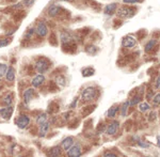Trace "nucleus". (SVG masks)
<instances>
[{
  "label": "nucleus",
  "mask_w": 160,
  "mask_h": 157,
  "mask_svg": "<svg viewBox=\"0 0 160 157\" xmlns=\"http://www.w3.org/2000/svg\"><path fill=\"white\" fill-rule=\"evenodd\" d=\"M49 127H50V123L48 122V121L44 123V124L40 125V129H38V137L40 138L45 137V136L48 134V132H49Z\"/></svg>",
  "instance_id": "obj_13"
},
{
  "label": "nucleus",
  "mask_w": 160,
  "mask_h": 157,
  "mask_svg": "<svg viewBox=\"0 0 160 157\" xmlns=\"http://www.w3.org/2000/svg\"><path fill=\"white\" fill-rule=\"evenodd\" d=\"M34 32H35V29H34V28H30V29L27 31V33L25 34V38H31L33 37V34H34Z\"/></svg>",
  "instance_id": "obj_28"
},
{
  "label": "nucleus",
  "mask_w": 160,
  "mask_h": 157,
  "mask_svg": "<svg viewBox=\"0 0 160 157\" xmlns=\"http://www.w3.org/2000/svg\"><path fill=\"white\" fill-rule=\"evenodd\" d=\"M61 11V8L59 6H57V4H51V6L48 8V15H49L50 17H56L57 15L60 13Z\"/></svg>",
  "instance_id": "obj_16"
},
{
  "label": "nucleus",
  "mask_w": 160,
  "mask_h": 157,
  "mask_svg": "<svg viewBox=\"0 0 160 157\" xmlns=\"http://www.w3.org/2000/svg\"><path fill=\"white\" fill-rule=\"evenodd\" d=\"M12 103H13L12 94H7L6 96H3V99H2V104H3L6 107L12 106Z\"/></svg>",
  "instance_id": "obj_21"
},
{
  "label": "nucleus",
  "mask_w": 160,
  "mask_h": 157,
  "mask_svg": "<svg viewBox=\"0 0 160 157\" xmlns=\"http://www.w3.org/2000/svg\"><path fill=\"white\" fill-rule=\"evenodd\" d=\"M125 3H136V2H140L141 0H123Z\"/></svg>",
  "instance_id": "obj_35"
},
{
  "label": "nucleus",
  "mask_w": 160,
  "mask_h": 157,
  "mask_svg": "<svg viewBox=\"0 0 160 157\" xmlns=\"http://www.w3.org/2000/svg\"><path fill=\"white\" fill-rule=\"evenodd\" d=\"M34 1H35V0H24V6L29 8V7H31V6H33Z\"/></svg>",
  "instance_id": "obj_32"
},
{
  "label": "nucleus",
  "mask_w": 160,
  "mask_h": 157,
  "mask_svg": "<svg viewBox=\"0 0 160 157\" xmlns=\"http://www.w3.org/2000/svg\"><path fill=\"white\" fill-rule=\"evenodd\" d=\"M12 112H13V107L12 106L2 108V109H0V117L4 120H9L12 115Z\"/></svg>",
  "instance_id": "obj_14"
},
{
  "label": "nucleus",
  "mask_w": 160,
  "mask_h": 157,
  "mask_svg": "<svg viewBox=\"0 0 160 157\" xmlns=\"http://www.w3.org/2000/svg\"><path fill=\"white\" fill-rule=\"evenodd\" d=\"M7 71H8V66L6 64H0V78L6 75Z\"/></svg>",
  "instance_id": "obj_26"
},
{
  "label": "nucleus",
  "mask_w": 160,
  "mask_h": 157,
  "mask_svg": "<svg viewBox=\"0 0 160 157\" xmlns=\"http://www.w3.org/2000/svg\"><path fill=\"white\" fill-rule=\"evenodd\" d=\"M45 122H47V114L45 112H41L37 115V123L38 125H42Z\"/></svg>",
  "instance_id": "obj_20"
},
{
  "label": "nucleus",
  "mask_w": 160,
  "mask_h": 157,
  "mask_svg": "<svg viewBox=\"0 0 160 157\" xmlns=\"http://www.w3.org/2000/svg\"><path fill=\"white\" fill-rule=\"evenodd\" d=\"M139 109H140V111L142 112H145L149 109V105L148 103H141V104L139 105Z\"/></svg>",
  "instance_id": "obj_25"
},
{
  "label": "nucleus",
  "mask_w": 160,
  "mask_h": 157,
  "mask_svg": "<svg viewBox=\"0 0 160 157\" xmlns=\"http://www.w3.org/2000/svg\"><path fill=\"white\" fill-rule=\"evenodd\" d=\"M73 145H74V139L72 138V137L65 138L63 141H62V143H61V148L63 149V150H65V151L69 150V149H71Z\"/></svg>",
  "instance_id": "obj_15"
},
{
  "label": "nucleus",
  "mask_w": 160,
  "mask_h": 157,
  "mask_svg": "<svg viewBox=\"0 0 160 157\" xmlns=\"http://www.w3.org/2000/svg\"><path fill=\"white\" fill-rule=\"evenodd\" d=\"M9 43H10L9 38H2V40H0V48L6 47L7 45H9Z\"/></svg>",
  "instance_id": "obj_30"
},
{
  "label": "nucleus",
  "mask_w": 160,
  "mask_h": 157,
  "mask_svg": "<svg viewBox=\"0 0 160 157\" xmlns=\"http://www.w3.org/2000/svg\"><path fill=\"white\" fill-rule=\"evenodd\" d=\"M117 3H110V4H108V6H106L105 8V10H104V13L106 15H111L113 12L117 10Z\"/></svg>",
  "instance_id": "obj_19"
},
{
  "label": "nucleus",
  "mask_w": 160,
  "mask_h": 157,
  "mask_svg": "<svg viewBox=\"0 0 160 157\" xmlns=\"http://www.w3.org/2000/svg\"><path fill=\"white\" fill-rule=\"evenodd\" d=\"M44 81H45V76L42 75V74H38V75L34 76L32 78L31 84H32L33 88H38V87H41L44 84Z\"/></svg>",
  "instance_id": "obj_11"
},
{
  "label": "nucleus",
  "mask_w": 160,
  "mask_h": 157,
  "mask_svg": "<svg viewBox=\"0 0 160 157\" xmlns=\"http://www.w3.org/2000/svg\"><path fill=\"white\" fill-rule=\"evenodd\" d=\"M35 33H37V35L38 38H44L47 35L48 28H47V25H46L45 22L40 20V22L38 23L37 27H35Z\"/></svg>",
  "instance_id": "obj_4"
},
{
  "label": "nucleus",
  "mask_w": 160,
  "mask_h": 157,
  "mask_svg": "<svg viewBox=\"0 0 160 157\" xmlns=\"http://www.w3.org/2000/svg\"><path fill=\"white\" fill-rule=\"evenodd\" d=\"M77 102H78V99H74V102L72 103L71 108H75V107H76V103H77Z\"/></svg>",
  "instance_id": "obj_37"
},
{
  "label": "nucleus",
  "mask_w": 160,
  "mask_h": 157,
  "mask_svg": "<svg viewBox=\"0 0 160 157\" xmlns=\"http://www.w3.org/2000/svg\"><path fill=\"white\" fill-rule=\"evenodd\" d=\"M34 96H35L34 89H33V88H29V89L26 90V91L24 92V95H22L25 104H29V103L32 101L33 99H34Z\"/></svg>",
  "instance_id": "obj_9"
},
{
  "label": "nucleus",
  "mask_w": 160,
  "mask_h": 157,
  "mask_svg": "<svg viewBox=\"0 0 160 157\" xmlns=\"http://www.w3.org/2000/svg\"><path fill=\"white\" fill-rule=\"evenodd\" d=\"M55 82L56 84L59 87V88H63L64 86L66 84V80H65V77L62 76V75H58L55 78Z\"/></svg>",
  "instance_id": "obj_17"
},
{
  "label": "nucleus",
  "mask_w": 160,
  "mask_h": 157,
  "mask_svg": "<svg viewBox=\"0 0 160 157\" xmlns=\"http://www.w3.org/2000/svg\"><path fill=\"white\" fill-rule=\"evenodd\" d=\"M94 75V69L91 68H84L83 71H82V76L84 77H90Z\"/></svg>",
  "instance_id": "obj_24"
},
{
  "label": "nucleus",
  "mask_w": 160,
  "mask_h": 157,
  "mask_svg": "<svg viewBox=\"0 0 160 157\" xmlns=\"http://www.w3.org/2000/svg\"><path fill=\"white\" fill-rule=\"evenodd\" d=\"M137 13V9L132 7H122L118 11V16L121 18H129Z\"/></svg>",
  "instance_id": "obj_2"
},
{
  "label": "nucleus",
  "mask_w": 160,
  "mask_h": 157,
  "mask_svg": "<svg viewBox=\"0 0 160 157\" xmlns=\"http://www.w3.org/2000/svg\"><path fill=\"white\" fill-rule=\"evenodd\" d=\"M97 90L94 87H88V88L83 89L81 93V99L83 102H91L96 97Z\"/></svg>",
  "instance_id": "obj_1"
},
{
  "label": "nucleus",
  "mask_w": 160,
  "mask_h": 157,
  "mask_svg": "<svg viewBox=\"0 0 160 157\" xmlns=\"http://www.w3.org/2000/svg\"><path fill=\"white\" fill-rule=\"evenodd\" d=\"M50 68V62L48 59L46 58H40L35 63V68L40 74H44L46 72H48V69Z\"/></svg>",
  "instance_id": "obj_3"
},
{
  "label": "nucleus",
  "mask_w": 160,
  "mask_h": 157,
  "mask_svg": "<svg viewBox=\"0 0 160 157\" xmlns=\"http://www.w3.org/2000/svg\"><path fill=\"white\" fill-rule=\"evenodd\" d=\"M158 146L160 148V138H158Z\"/></svg>",
  "instance_id": "obj_39"
},
{
  "label": "nucleus",
  "mask_w": 160,
  "mask_h": 157,
  "mask_svg": "<svg viewBox=\"0 0 160 157\" xmlns=\"http://www.w3.org/2000/svg\"><path fill=\"white\" fill-rule=\"evenodd\" d=\"M6 78H7V80L10 81V82L15 80V71H14V68H8V71L6 73Z\"/></svg>",
  "instance_id": "obj_18"
},
{
  "label": "nucleus",
  "mask_w": 160,
  "mask_h": 157,
  "mask_svg": "<svg viewBox=\"0 0 160 157\" xmlns=\"http://www.w3.org/2000/svg\"><path fill=\"white\" fill-rule=\"evenodd\" d=\"M129 106V102H125L123 104L122 108H121V111H122V115H126V113H127V108Z\"/></svg>",
  "instance_id": "obj_27"
},
{
  "label": "nucleus",
  "mask_w": 160,
  "mask_h": 157,
  "mask_svg": "<svg viewBox=\"0 0 160 157\" xmlns=\"http://www.w3.org/2000/svg\"><path fill=\"white\" fill-rule=\"evenodd\" d=\"M136 40L131 35H127V37H124L122 40V45L125 48H132L136 46Z\"/></svg>",
  "instance_id": "obj_8"
},
{
  "label": "nucleus",
  "mask_w": 160,
  "mask_h": 157,
  "mask_svg": "<svg viewBox=\"0 0 160 157\" xmlns=\"http://www.w3.org/2000/svg\"><path fill=\"white\" fill-rule=\"evenodd\" d=\"M118 127H120V123H118V121H113V122L110 123V124L108 125V127L106 128V133L110 136H113L117 134Z\"/></svg>",
  "instance_id": "obj_10"
},
{
  "label": "nucleus",
  "mask_w": 160,
  "mask_h": 157,
  "mask_svg": "<svg viewBox=\"0 0 160 157\" xmlns=\"http://www.w3.org/2000/svg\"><path fill=\"white\" fill-rule=\"evenodd\" d=\"M19 157H27V156H24V155H20Z\"/></svg>",
  "instance_id": "obj_41"
},
{
  "label": "nucleus",
  "mask_w": 160,
  "mask_h": 157,
  "mask_svg": "<svg viewBox=\"0 0 160 157\" xmlns=\"http://www.w3.org/2000/svg\"><path fill=\"white\" fill-rule=\"evenodd\" d=\"M159 89H160V88H159Z\"/></svg>",
  "instance_id": "obj_43"
},
{
  "label": "nucleus",
  "mask_w": 160,
  "mask_h": 157,
  "mask_svg": "<svg viewBox=\"0 0 160 157\" xmlns=\"http://www.w3.org/2000/svg\"><path fill=\"white\" fill-rule=\"evenodd\" d=\"M155 45H156V41H155V40H151L148 43V44L145 45V48H144V50H145L146 53H148V51H151L152 49H153Z\"/></svg>",
  "instance_id": "obj_23"
},
{
  "label": "nucleus",
  "mask_w": 160,
  "mask_h": 157,
  "mask_svg": "<svg viewBox=\"0 0 160 157\" xmlns=\"http://www.w3.org/2000/svg\"><path fill=\"white\" fill-rule=\"evenodd\" d=\"M96 50H97V48L94 47L93 45L90 46V47H87V51H88V53H94Z\"/></svg>",
  "instance_id": "obj_33"
},
{
  "label": "nucleus",
  "mask_w": 160,
  "mask_h": 157,
  "mask_svg": "<svg viewBox=\"0 0 160 157\" xmlns=\"http://www.w3.org/2000/svg\"><path fill=\"white\" fill-rule=\"evenodd\" d=\"M156 87L157 88H160V76L157 78V82H156Z\"/></svg>",
  "instance_id": "obj_38"
},
{
  "label": "nucleus",
  "mask_w": 160,
  "mask_h": 157,
  "mask_svg": "<svg viewBox=\"0 0 160 157\" xmlns=\"http://www.w3.org/2000/svg\"><path fill=\"white\" fill-rule=\"evenodd\" d=\"M156 119V112H151V115H149V120H155Z\"/></svg>",
  "instance_id": "obj_36"
},
{
  "label": "nucleus",
  "mask_w": 160,
  "mask_h": 157,
  "mask_svg": "<svg viewBox=\"0 0 160 157\" xmlns=\"http://www.w3.org/2000/svg\"><path fill=\"white\" fill-rule=\"evenodd\" d=\"M62 1H71V0H62Z\"/></svg>",
  "instance_id": "obj_40"
},
{
  "label": "nucleus",
  "mask_w": 160,
  "mask_h": 157,
  "mask_svg": "<svg viewBox=\"0 0 160 157\" xmlns=\"http://www.w3.org/2000/svg\"><path fill=\"white\" fill-rule=\"evenodd\" d=\"M82 154V149L80 144H74L69 150H68V157H80Z\"/></svg>",
  "instance_id": "obj_6"
},
{
  "label": "nucleus",
  "mask_w": 160,
  "mask_h": 157,
  "mask_svg": "<svg viewBox=\"0 0 160 157\" xmlns=\"http://www.w3.org/2000/svg\"><path fill=\"white\" fill-rule=\"evenodd\" d=\"M102 157H118V155H117V154H114V153H112V152L107 151V152H105V153H104Z\"/></svg>",
  "instance_id": "obj_31"
},
{
  "label": "nucleus",
  "mask_w": 160,
  "mask_h": 157,
  "mask_svg": "<svg viewBox=\"0 0 160 157\" xmlns=\"http://www.w3.org/2000/svg\"><path fill=\"white\" fill-rule=\"evenodd\" d=\"M62 153V148L60 145L53 146V148H50L49 150L46 152V155L47 157H60Z\"/></svg>",
  "instance_id": "obj_12"
},
{
  "label": "nucleus",
  "mask_w": 160,
  "mask_h": 157,
  "mask_svg": "<svg viewBox=\"0 0 160 157\" xmlns=\"http://www.w3.org/2000/svg\"><path fill=\"white\" fill-rule=\"evenodd\" d=\"M60 40H61V43L64 46L72 45V43H73V41H74V38L72 37L71 33H68V31H62L60 33Z\"/></svg>",
  "instance_id": "obj_7"
},
{
  "label": "nucleus",
  "mask_w": 160,
  "mask_h": 157,
  "mask_svg": "<svg viewBox=\"0 0 160 157\" xmlns=\"http://www.w3.org/2000/svg\"><path fill=\"white\" fill-rule=\"evenodd\" d=\"M12 1H16V0H12Z\"/></svg>",
  "instance_id": "obj_42"
},
{
  "label": "nucleus",
  "mask_w": 160,
  "mask_h": 157,
  "mask_svg": "<svg viewBox=\"0 0 160 157\" xmlns=\"http://www.w3.org/2000/svg\"><path fill=\"white\" fill-rule=\"evenodd\" d=\"M118 106H112L107 111V117L108 118H114L115 114L118 113Z\"/></svg>",
  "instance_id": "obj_22"
},
{
  "label": "nucleus",
  "mask_w": 160,
  "mask_h": 157,
  "mask_svg": "<svg viewBox=\"0 0 160 157\" xmlns=\"http://www.w3.org/2000/svg\"><path fill=\"white\" fill-rule=\"evenodd\" d=\"M140 102H141V97L136 96V97H133V99H131V101L129 102V105L130 106H135L136 104H139Z\"/></svg>",
  "instance_id": "obj_29"
},
{
  "label": "nucleus",
  "mask_w": 160,
  "mask_h": 157,
  "mask_svg": "<svg viewBox=\"0 0 160 157\" xmlns=\"http://www.w3.org/2000/svg\"><path fill=\"white\" fill-rule=\"evenodd\" d=\"M154 104H156V105L160 104V93H158L154 97Z\"/></svg>",
  "instance_id": "obj_34"
},
{
  "label": "nucleus",
  "mask_w": 160,
  "mask_h": 157,
  "mask_svg": "<svg viewBox=\"0 0 160 157\" xmlns=\"http://www.w3.org/2000/svg\"><path fill=\"white\" fill-rule=\"evenodd\" d=\"M29 124H30V118L27 114H19L18 118L16 119V125L19 128H22V129L27 128Z\"/></svg>",
  "instance_id": "obj_5"
}]
</instances>
